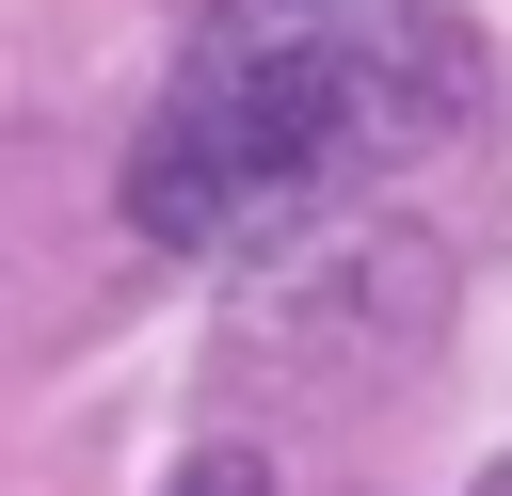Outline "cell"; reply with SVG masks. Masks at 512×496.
I'll list each match as a JSON object with an SVG mask.
<instances>
[{"mask_svg": "<svg viewBox=\"0 0 512 496\" xmlns=\"http://www.w3.org/2000/svg\"><path fill=\"white\" fill-rule=\"evenodd\" d=\"M480 112V32L448 0H208L160 112L128 128V224L160 256H240L400 176Z\"/></svg>", "mask_w": 512, "mask_h": 496, "instance_id": "obj_1", "label": "cell"}, {"mask_svg": "<svg viewBox=\"0 0 512 496\" xmlns=\"http://www.w3.org/2000/svg\"><path fill=\"white\" fill-rule=\"evenodd\" d=\"M176 496H272V464H256V448H192V464H176Z\"/></svg>", "mask_w": 512, "mask_h": 496, "instance_id": "obj_2", "label": "cell"}, {"mask_svg": "<svg viewBox=\"0 0 512 496\" xmlns=\"http://www.w3.org/2000/svg\"><path fill=\"white\" fill-rule=\"evenodd\" d=\"M480 496H512V464H496V480H480Z\"/></svg>", "mask_w": 512, "mask_h": 496, "instance_id": "obj_3", "label": "cell"}]
</instances>
